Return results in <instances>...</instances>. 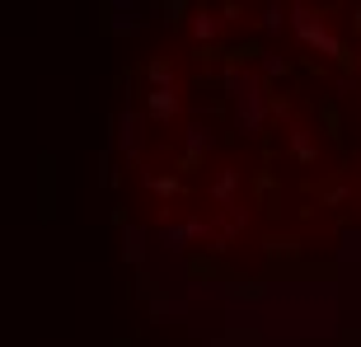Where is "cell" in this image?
<instances>
[{
    "label": "cell",
    "mask_w": 361,
    "mask_h": 347,
    "mask_svg": "<svg viewBox=\"0 0 361 347\" xmlns=\"http://www.w3.org/2000/svg\"><path fill=\"white\" fill-rule=\"evenodd\" d=\"M235 183H240V174L235 169H221V178H216V202H221V207H230V197H235Z\"/></svg>",
    "instance_id": "obj_4"
},
{
    "label": "cell",
    "mask_w": 361,
    "mask_h": 347,
    "mask_svg": "<svg viewBox=\"0 0 361 347\" xmlns=\"http://www.w3.org/2000/svg\"><path fill=\"white\" fill-rule=\"evenodd\" d=\"M146 75H150L155 85H160V90H169V75H174V66H169V61H150Z\"/></svg>",
    "instance_id": "obj_6"
},
{
    "label": "cell",
    "mask_w": 361,
    "mask_h": 347,
    "mask_svg": "<svg viewBox=\"0 0 361 347\" xmlns=\"http://www.w3.org/2000/svg\"><path fill=\"white\" fill-rule=\"evenodd\" d=\"M240 127L244 132L263 127V80L258 75H244L240 80Z\"/></svg>",
    "instance_id": "obj_1"
},
{
    "label": "cell",
    "mask_w": 361,
    "mask_h": 347,
    "mask_svg": "<svg viewBox=\"0 0 361 347\" xmlns=\"http://www.w3.org/2000/svg\"><path fill=\"white\" fill-rule=\"evenodd\" d=\"M212 146V132L207 127H188V136H183V160H178V169H192V164L202 160V150Z\"/></svg>",
    "instance_id": "obj_2"
},
{
    "label": "cell",
    "mask_w": 361,
    "mask_h": 347,
    "mask_svg": "<svg viewBox=\"0 0 361 347\" xmlns=\"http://www.w3.org/2000/svg\"><path fill=\"white\" fill-rule=\"evenodd\" d=\"M291 155H295L300 164H310V160H314V146H310V136L300 132V127H291Z\"/></svg>",
    "instance_id": "obj_5"
},
{
    "label": "cell",
    "mask_w": 361,
    "mask_h": 347,
    "mask_svg": "<svg viewBox=\"0 0 361 347\" xmlns=\"http://www.w3.org/2000/svg\"><path fill=\"white\" fill-rule=\"evenodd\" d=\"M174 113H178V90H174V85L150 94V118H155V122H169Z\"/></svg>",
    "instance_id": "obj_3"
},
{
    "label": "cell",
    "mask_w": 361,
    "mask_h": 347,
    "mask_svg": "<svg viewBox=\"0 0 361 347\" xmlns=\"http://www.w3.org/2000/svg\"><path fill=\"white\" fill-rule=\"evenodd\" d=\"M192 28H197V38H212V33H216V19H212V14H197V24H192Z\"/></svg>",
    "instance_id": "obj_8"
},
{
    "label": "cell",
    "mask_w": 361,
    "mask_h": 347,
    "mask_svg": "<svg viewBox=\"0 0 361 347\" xmlns=\"http://www.w3.org/2000/svg\"><path fill=\"white\" fill-rule=\"evenodd\" d=\"M277 24H281V10H277V5H272V10L263 14V28H277Z\"/></svg>",
    "instance_id": "obj_9"
},
{
    "label": "cell",
    "mask_w": 361,
    "mask_h": 347,
    "mask_svg": "<svg viewBox=\"0 0 361 347\" xmlns=\"http://www.w3.org/2000/svg\"><path fill=\"white\" fill-rule=\"evenodd\" d=\"M146 183L155 188L160 197H169V193H183V188H178V178H150V174H146Z\"/></svg>",
    "instance_id": "obj_7"
}]
</instances>
